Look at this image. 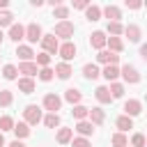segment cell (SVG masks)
Returning a JSON list of instances; mask_svg holds the SVG:
<instances>
[{"label":"cell","instance_id":"obj_1","mask_svg":"<svg viewBox=\"0 0 147 147\" xmlns=\"http://www.w3.org/2000/svg\"><path fill=\"white\" fill-rule=\"evenodd\" d=\"M74 23L71 21H57L55 23V30H53V37H60V39H64V41H69L71 37H74Z\"/></svg>","mask_w":147,"mask_h":147},{"label":"cell","instance_id":"obj_2","mask_svg":"<svg viewBox=\"0 0 147 147\" xmlns=\"http://www.w3.org/2000/svg\"><path fill=\"white\" fill-rule=\"evenodd\" d=\"M23 119H25L28 126H30V124H39V122L44 119V113H41L39 106L30 103V106H25V110H23Z\"/></svg>","mask_w":147,"mask_h":147},{"label":"cell","instance_id":"obj_3","mask_svg":"<svg viewBox=\"0 0 147 147\" xmlns=\"http://www.w3.org/2000/svg\"><path fill=\"white\" fill-rule=\"evenodd\" d=\"M76 53H78V48H76L74 41H64V44H60V48H57V55H60L62 62H67V64L76 57Z\"/></svg>","mask_w":147,"mask_h":147},{"label":"cell","instance_id":"obj_4","mask_svg":"<svg viewBox=\"0 0 147 147\" xmlns=\"http://www.w3.org/2000/svg\"><path fill=\"white\" fill-rule=\"evenodd\" d=\"M119 76H122V78H124V83H129V85L140 83V71H138L133 64H124V67L119 69Z\"/></svg>","mask_w":147,"mask_h":147},{"label":"cell","instance_id":"obj_5","mask_svg":"<svg viewBox=\"0 0 147 147\" xmlns=\"http://www.w3.org/2000/svg\"><path fill=\"white\" fill-rule=\"evenodd\" d=\"M41 48H44V53L55 55V53H57V48H60L57 37H53V34H44V37H41Z\"/></svg>","mask_w":147,"mask_h":147},{"label":"cell","instance_id":"obj_6","mask_svg":"<svg viewBox=\"0 0 147 147\" xmlns=\"http://www.w3.org/2000/svg\"><path fill=\"white\" fill-rule=\"evenodd\" d=\"M41 37H44V32H41V25H39V23H30V25L25 28V39H28L30 44L41 41Z\"/></svg>","mask_w":147,"mask_h":147},{"label":"cell","instance_id":"obj_7","mask_svg":"<svg viewBox=\"0 0 147 147\" xmlns=\"http://www.w3.org/2000/svg\"><path fill=\"white\" fill-rule=\"evenodd\" d=\"M41 106H44L48 113H57V110H60V106H62V99H60L57 94H53V92H51V94H46V96H44V103H41Z\"/></svg>","mask_w":147,"mask_h":147},{"label":"cell","instance_id":"obj_8","mask_svg":"<svg viewBox=\"0 0 147 147\" xmlns=\"http://www.w3.org/2000/svg\"><path fill=\"white\" fill-rule=\"evenodd\" d=\"M140 113H142V103H140L138 99H129V101L124 103V115H126V117L133 119V117H138Z\"/></svg>","mask_w":147,"mask_h":147},{"label":"cell","instance_id":"obj_9","mask_svg":"<svg viewBox=\"0 0 147 147\" xmlns=\"http://www.w3.org/2000/svg\"><path fill=\"white\" fill-rule=\"evenodd\" d=\"M106 32H101V30H96V32H92L90 34V46L92 48H96V51H103L106 48Z\"/></svg>","mask_w":147,"mask_h":147},{"label":"cell","instance_id":"obj_10","mask_svg":"<svg viewBox=\"0 0 147 147\" xmlns=\"http://www.w3.org/2000/svg\"><path fill=\"white\" fill-rule=\"evenodd\" d=\"M101 14L108 18V23H119V18H122V11H119V7H115V5H108V7H103V9H101Z\"/></svg>","mask_w":147,"mask_h":147},{"label":"cell","instance_id":"obj_11","mask_svg":"<svg viewBox=\"0 0 147 147\" xmlns=\"http://www.w3.org/2000/svg\"><path fill=\"white\" fill-rule=\"evenodd\" d=\"M122 34H126V37H129V41L138 44V41H140V37H142V30H140V25H136V23H129V25L124 28V32H122Z\"/></svg>","mask_w":147,"mask_h":147},{"label":"cell","instance_id":"obj_12","mask_svg":"<svg viewBox=\"0 0 147 147\" xmlns=\"http://www.w3.org/2000/svg\"><path fill=\"white\" fill-rule=\"evenodd\" d=\"M96 62L99 64H115L117 67V62H119V55H115V53H110V51H99V55H96Z\"/></svg>","mask_w":147,"mask_h":147},{"label":"cell","instance_id":"obj_13","mask_svg":"<svg viewBox=\"0 0 147 147\" xmlns=\"http://www.w3.org/2000/svg\"><path fill=\"white\" fill-rule=\"evenodd\" d=\"M103 119H106V113H103L101 108H90V110H87V122H90L92 126L103 124Z\"/></svg>","mask_w":147,"mask_h":147},{"label":"cell","instance_id":"obj_14","mask_svg":"<svg viewBox=\"0 0 147 147\" xmlns=\"http://www.w3.org/2000/svg\"><path fill=\"white\" fill-rule=\"evenodd\" d=\"M16 69H18V74H23V78H32V76H37V71H39L34 62H21Z\"/></svg>","mask_w":147,"mask_h":147},{"label":"cell","instance_id":"obj_15","mask_svg":"<svg viewBox=\"0 0 147 147\" xmlns=\"http://www.w3.org/2000/svg\"><path fill=\"white\" fill-rule=\"evenodd\" d=\"M16 55L21 57V62H32L34 51H32V46H30V44H23V46H18V48H16Z\"/></svg>","mask_w":147,"mask_h":147},{"label":"cell","instance_id":"obj_16","mask_svg":"<svg viewBox=\"0 0 147 147\" xmlns=\"http://www.w3.org/2000/svg\"><path fill=\"white\" fill-rule=\"evenodd\" d=\"M53 74L60 78V80H67L74 71H71V64H67V62H60V64H55V69H53Z\"/></svg>","mask_w":147,"mask_h":147},{"label":"cell","instance_id":"obj_17","mask_svg":"<svg viewBox=\"0 0 147 147\" xmlns=\"http://www.w3.org/2000/svg\"><path fill=\"white\" fill-rule=\"evenodd\" d=\"M9 39H11V41H21V39H25V28H23L21 23L9 25Z\"/></svg>","mask_w":147,"mask_h":147},{"label":"cell","instance_id":"obj_18","mask_svg":"<svg viewBox=\"0 0 147 147\" xmlns=\"http://www.w3.org/2000/svg\"><path fill=\"white\" fill-rule=\"evenodd\" d=\"M101 76H103L108 83H115V80H117V76H119V67L108 64V67H103V69H101Z\"/></svg>","mask_w":147,"mask_h":147},{"label":"cell","instance_id":"obj_19","mask_svg":"<svg viewBox=\"0 0 147 147\" xmlns=\"http://www.w3.org/2000/svg\"><path fill=\"white\" fill-rule=\"evenodd\" d=\"M80 99H83V92H80V90H76V87H69V90L64 92V101H69L71 106H78V103H80Z\"/></svg>","mask_w":147,"mask_h":147},{"label":"cell","instance_id":"obj_20","mask_svg":"<svg viewBox=\"0 0 147 147\" xmlns=\"http://www.w3.org/2000/svg\"><path fill=\"white\" fill-rule=\"evenodd\" d=\"M106 46L110 48V53H115V55H117V53H122L124 41H122L119 37H108V39H106Z\"/></svg>","mask_w":147,"mask_h":147},{"label":"cell","instance_id":"obj_21","mask_svg":"<svg viewBox=\"0 0 147 147\" xmlns=\"http://www.w3.org/2000/svg\"><path fill=\"white\" fill-rule=\"evenodd\" d=\"M94 96H96V101H99V103H110V101H113V96H110V92H108V87H106V85L96 87V90H94Z\"/></svg>","mask_w":147,"mask_h":147},{"label":"cell","instance_id":"obj_22","mask_svg":"<svg viewBox=\"0 0 147 147\" xmlns=\"http://www.w3.org/2000/svg\"><path fill=\"white\" fill-rule=\"evenodd\" d=\"M76 131L80 133V138H87V136H92V133H94V126H92L87 119H80V122L76 124Z\"/></svg>","mask_w":147,"mask_h":147},{"label":"cell","instance_id":"obj_23","mask_svg":"<svg viewBox=\"0 0 147 147\" xmlns=\"http://www.w3.org/2000/svg\"><path fill=\"white\" fill-rule=\"evenodd\" d=\"M83 76H85L87 80H94V78L101 76V69H99L96 64H85V67H83Z\"/></svg>","mask_w":147,"mask_h":147},{"label":"cell","instance_id":"obj_24","mask_svg":"<svg viewBox=\"0 0 147 147\" xmlns=\"http://www.w3.org/2000/svg\"><path fill=\"white\" fill-rule=\"evenodd\" d=\"M115 124H117V129H119V133H124V131H129V129H133V119H131V117H126V115H119V117L115 119Z\"/></svg>","mask_w":147,"mask_h":147},{"label":"cell","instance_id":"obj_25","mask_svg":"<svg viewBox=\"0 0 147 147\" xmlns=\"http://www.w3.org/2000/svg\"><path fill=\"white\" fill-rule=\"evenodd\" d=\"M11 131L16 133V140H23V138H28V136H30V126H28L25 122L14 124V129H11Z\"/></svg>","mask_w":147,"mask_h":147},{"label":"cell","instance_id":"obj_26","mask_svg":"<svg viewBox=\"0 0 147 147\" xmlns=\"http://www.w3.org/2000/svg\"><path fill=\"white\" fill-rule=\"evenodd\" d=\"M71 138H74V129H60L57 131V136H55V140L60 142V145H67V142H71Z\"/></svg>","mask_w":147,"mask_h":147},{"label":"cell","instance_id":"obj_27","mask_svg":"<svg viewBox=\"0 0 147 147\" xmlns=\"http://www.w3.org/2000/svg\"><path fill=\"white\" fill-rule=\"evenodd\" d=\"M18 90L23 94H32L34 92V80L32 78H18Z\"/></svg>","mask_w":147,"mask_h":147},{"label":"cell","instance_id":"obj_28","mask_svg":"<svg viewBox=\"0 0 147 147\" xmlns=\"http://www.w3.org/2000/svg\"><path fill=\"white\" fill-rule=\"evenodd\" d=\"M85 18H87V21H99V18H101V7H96V5H87V9H85Z\"/></svg>","mask_w":147,"mask_h":147},{"label":"cell","instance_id":"obj_29","mask_svg":"<svg viewBox=\"0 0 147 147\" xmlns=\"http://www.w3.org/2000/svg\"><path fill=\"white\" fill-rule=\"evenodd\" d=\"M41 122H44L46 129H55V126H60V115H57V113H48Z\"/></svg>","mask_w":147,"mask_h":147},{"label":"cell","instance_id":"obj_30","mask_svg":"<svg viewBox=\"0 0 147 147\" xmlns=\"http://www.w3.org/2000/svg\"><path fill=\"white\" fill-rule=\"evenodd\" d=\"M108 92H110V96H113V99H122V96H124V85L115 80V83H110Z\"/></svg>","mask_w":147,"mask_h":147},{"label":"cell","instance_id":"obj_31","mask_svg":"<svg viewBox=\"0 0 147 147\" xmlns=\"http://www.w3.org/2000/svg\"><path fill=\"white\" fill-rule=\"evenodd\" d=\"M16 76H18V69H16L14 64H5V67H2V78H7V80H16Z\"/></svg>","mask_w":147,"mask_h":147},{"label":"cell","instance_id":"obj_32","mask_svg":"<svg viewBox=\"0 0 147 147\" xmlns=\"http://www.w3.org/2000/svg\"><path fill=\"white\" fill-rule=\"evenodd\" d=\"M87 110H90V108H85V106H80V103H78V106H74L71 115H74V117L80 122V119H87Z\"/></svg>","mask_w":147,"mask_h":147},{"label":"cell","instance_id":"obj_33","mask_svg":"<svg viewBox=\"0 0 147 147\" xmlns=\"http://www.w3.org/2000/svg\"><path fill=\"white\" fill-rule=\"evenodd\" d=\"M14 124H16V122H14L9 115H2V117H0V133H2V131H11Z\"/></svg>","mask_w":147,"mask_h":147},{"label":"cell","instance_id":"obj_34","mask_svg":"<svg viewBox=\"0 0 147 147\" xmlns=\"http://www.w3.org/2000/svg\"><path fill=\"white\" fill-rule=\"evenodd\" d=\"M110 142H113V147H126V145H129L126 136H124V133H119V131H117V133L110 138Z\"/></svg>","mask_w":147,"mask_h":147},{"label":"cell","instance_id":"obj_35","mask_svg":"<svg viewBox=\"0 0 147 147\" xmlns=\"http://www.w3.org/2000/svg\"><path fill=\"white\" fill-rule=\"evenodd\" d=\"M34 64L41 67V69L48 67V64H51V55H48V53H39V55H34Z\"/></svg>","mask_w":147,"mask_h":147},{"label":"cell","instance_id":"obj_36","mask_svg":"<svg viewBox=\"0 0 147 147\" xmlns=\"http://www.w3.org/2000/svg\"><path fill=\"white\" fill-rule=\"evenodd\" d=\"M37 76H39V80L48 83V80H53V76H55V74H53V69H51V67H44V69H39V71H37Z\"/></svg>","mask_w":147,"mask_h":147},{"label":"cell","instance_id":"obj_37","mask_svg":"<svg viewBox=\"0 0 147 147\" xmlns=\"http://www.w3.org/2000/svg\"><path fill=\"white\" fill-rule=\"evenodd\" d=\"M53 14H55V18H60V21H67V16H69V7H62V5H57V7H53Z\"/></svg>","mask_w":147,"mask_h":147},{"label":"cell","instance_id":"obj_38","mask_svg":"<svg viewBox=\"0 0 147 147\" xmlns=\"http://www.w3.org/2000/svg\"><path fill=\"white\" fill-rule=\"evenodd\" d=\"M124 32V25L122 23H108V34L110 37H119Z\"/></svg>","mask_w":147,"mask_h":147},{"label":"cell","instance_id":"obj_39","mask_svg":"<svg viewBox=\"0 0 147 147\" xmlns=\"http://www.w3.org/2000/svg\"><path fill=\"white\" fill-rule=\"evenodd\" d=\"M14 101V94L9 90H0V106H11Z\"/></svg>","mask_w":147,"mask_h":147},{"label":"cell","instance_id":"obj_40","mask_svg":"<svg viewBox=\"0 0 147 147\" xmlns=\"http://www.w3.org/2000/svg\"><path fill=\"white\" fill-rule=\"evenodd\" d=\"M9 25H14V16H11L9 11H2V14H0V30H2V28H9Z\"/></svg>","mask_w":147,"mask_h":147},{"label":"cell","instance_id":"obj_41","mask_svg":"<svg viewBox=\"0 0 147 147\" xmlns=\"http://www.w3.org/2000/svg\"><path fill=\"white\" fill-rule=\"evenodd\" d=\"M131 147H145V136H142V133H133Z\"/></svg>","mask_w":147,"mask_h":147},{"label":"cell","instance_id":"obj_42","mask_svg":"<svg viewBox=\"0 0 147 147\" xmlns=\"http://www.w3.org/2000/svg\"><path fill=\"white\" fill-rule=\"evenodd\" d=\"M71 147H92L87 138H71Z\"/></svg>","mask_w":147,"mask_h":147},{"label":"cell","instance_id":"obj_43","mask_svg":"<svg viewBox=\"0 0 147 147\" xmlns=\"http://www.w3.org/2000/svg\"><path fill=\"white\" fill-rule=\"evenodd\" d=\"M87 5H90L87 0H76L74 2V9H87Z\"/></svg>","mask_w":147,"mask_h":147},{"label":"cell","instance_id":"obj_44","mask_svg":"<svg viewBox=\"0 0 147 147\" xmlns=\"http://www.w3.org/2000/svg\"><path fill=\"white\" fill-rule=\"evenodd\" d=\"M126 7H129V9H140L142 2H140V0H131V2H126Z\"/></svg>","mask_w":147,"mask_h":147},{"label":"cell","instance_id":"obj_45","mask_svg":"<svg viewBox=\"0 0 147 147\" xmlns=\"http://www.w3.org/2000/svg\"><path fill=\"white\" fill-rule=\"evenodd\" d=\"M140 57H145V60H147V46H140Z\"/></svg>","mask_w":147,"mask_h":147},{"label":"cell","instance_id":"obj_46","mask_svg":"<svg viewBox=\"0 0 147 147\" xmlns=\"http://www.w3.org/2000/svg\"><path fill=\"white\" fill-rule=\"evenodd\" d=\"M9 147H25L21 140H14V142H9Z\"/></svg>","mask_w":147,"mask_h":147},{"label":"cell","instance_id":"obj_47","mask_svg":"<svg viewBox=\"0 0 147 147\" xmlns=\"http://www.w3.org/2000/svg\"><path fill=\"white\" fill-rule=\"evenodd\" d=\"M7 5H9L7 0H0V9H7Z\"/></svg>","mask_w":147,"mask_h":147},{"label":"cell","instance_id":"obj_48","mask_svg":"<svg viewBox=\"0 0 147 147\" xmlns=\"http://www.w3.org/2000/svg\"><path fill=\"white\" fill-rule=\"evenodd\" d=\"M0 147H5V136L0 133Z\"/></svg>","mask_w":147,"mask_h":147},{"label":"cell","instance_id":"obj_49","mask_svg":"<svg viewBox=\"0 0 147 147\" xmlns=\"http://www.w3.org/2000/svg\"><path fill=\"white\" fill-rule=\"evenodd\" d=\"M2 39H5V34H2V30H0V44H2Z\"/></svg>","mask_w":147,"mask_h":147},{"label":"cell","instance_id":"obj_50","mask_svg":"<svg viewBox=\"0 0 147 147\" xmlns=\"http://www.w3.org/2000/svg\"><path fill=\"white\" fill-rule=\"evenodd\" d=\"M126 147H131V145H126Z\"/></svg>","mask_w":147,"mask_h":147}]
</instances>
